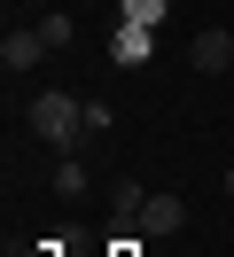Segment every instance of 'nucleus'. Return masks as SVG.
Segmentation results:
<instances>
[{
  "instance_id": "obj_5",
  "label": "nucleus",
  "mask_w": 234,
  "mask_h": 257,
  "mask_svg": "<svg viewBox=\"0 0 234 257\" xmlns=\"http://www.w3.org/2000/svg\"><path fill=\"white\" fill-rule=\"evenodd\" d=\"M187 63H195V70H226V63H234V32H195Z\"/></svg>"
},
{
  "instance_id": "obj_9",
  "label": "nucleus",
  "mask_w": 234,
  "mask_h": 257,
  "mask_svg": "<svg viewBox=\"0 0 234 257\" xmlns=\"http://www.w3.org/2000/svg\"><path fill=\"white\" fill-rule=\"evenodd\" d=\"M39 39H47V55H62V47L78 39V24H70V16H39Z\"/></svg>"
},
{
  "instance_id": "obj_8",
  "label": "nucleus",
  "mask_w": 234,
  "mask_h": 257,
  "mask_svg": "<svg viewBox=\"0 0 234 257\" xmlns=\"http://www.w3.org/2000/svg\"><path fill=\"white\" fill-rule=\"evenodd\" d=\"M164 8H172V0H117V16L125 24H148V32L164 24Z\"/></svg>"
},
{
  "instance_id": "obj_13",
  "label": "nucleus",
  "mask_w": 234,
  "mask_h": 257,
  "mask_svg": "<svg viewBox=\"0 0 234 257\" xmlns=\"http://www.w3.org/2000/svg\"><path fill=\"white\" fill-rule=\"evenodd\" d=\"M218 187H226V203H234V172H226V179H218Z\"/></svg>"
},
{
  "instance_id": "obj_11",
  "label": "nucleus",
  "mask_w": 234,
  "mask_h": 257,
  "mask_svg": "<svg viewBox=\"0 0 234 257\" xmlns=\"http://www.w3.org/2000/svg\"><path fill=\"white\" fill-rule=\"evenodd\" d=\"M102 257H148V249H140V241H133V234H117V241H109V249H102Z\"/></svg>"
},
{
  "instance_id": "obj_1",
  "label": "nucleus",
  "mask_w": 234,
  "mask_h": 257,
  "mask_svg": "<svg viewBox=\"0 0 234 257\" xmlns=\"http://www.w3.org/2000/svg\"><path fill=\"white\" fill-rule=\"evenodd\" d=\"M78 125H86V109H78V94H62V86H47L39 101H31V133L55 148H78Z\"/></svg>"
},
{
  "instance_id": "obj_2",
  "label": "nucleus",
  "mask_w": 234,
  "mask_h": 257,
  "mask_svg": "<svg viewBox=\"0 0 234 257\" xmlns=\"http://www.w3.org/2000/svg\"><path fill=\"white\" fill-rule=\"evenodd\" d=\"M148 55H156V32H148V24H125V16H117V32H109V63H117V70H140Z\"/></svg>"
},
{
  "instance_id": "obj_12",
  "label": "nucleus",
  "mask_w": 234,
  "mask_h": 257,
  "mask_svg": "<svg viewBox=\"0 0 234 257\" xmlns=\"http://www.w3.org/2000/svg\"><path fill=\"white\" fill-rule=\"evenodd\" d=\"M31 257H70V249H62V241H39V249H31Z\"/></svg>"
},
{
  "instance_id": "obj_4",
  "label": "nucleus",
  "mask_w": 234,
  "mask_h": 257,
  "mask_svg": "<svg viewBox=\"0 0 234 257\" xmlns=\"http://www.w3.org/2000/svg\"><path fill=\"white\" fill-rule=\"evenodd\" d=\"M39 55H47L39 24H31V32H8V39H0V70H8V78H16V70H39Z\"/></svg>"
},
{
  "instance_id": "obj_6",
  "label": "nucleus",
  "mask_w": 234,
  "mask_h": 257,
  "mask_svg": "<svg viewBox=\"0 0 234 257\" xmlns=\"http://www.w3.org/2000/svg\"><path fill=\"white\" fill-rule=\"evenodd\" d=\"M86 187H94V179H86V164H78V156H62V164H55V195H62V203H86Z\"/></svg>"
},
{
  "instance_id": "obj_3",
  "label": "nucleus",
  "mask_w": 234,
  "mask_h": 257,
  "mask_svg": "<svg viewBox=\"0 0 234 257\" xmlns=\"http://www.w3.org/2000/svg\"><path fill=\"white\" fill-rule=\"evenodd\" d=\"M180 226H187V203H180V195H148V203H140V234H148V241H172Z\"/></svg>"
},
{
  "instance_id": "obj_10",
  "label": "nucleus",
  "mask_w": 234,
  "mask_h": 257,
  "mask_svg": "<svg viewBox=\"0 0 234 257\" xmlns=\"http://www.w3.org/2000/svg\"><path fill=\"white\" fill-rule=\"evenodd\" d=\"M109 125H117V117H109V101H86V125H78V141H102Z\"/></svg>"
},
{
  "instance_id": "obj_7",
  "label": "nucleus",
  "mask_w": 234,
  "mask_h": 257,
  "mask_svg": "<svg viewBox=\"0 0 234 257\" xmlns=\"http://www.w3.org/2000/svg\"><path fill=\"white\" fill-rule=\"evenodd\" d=\"M140 203H148V187H140V179H125V187L109 195V210H117V226H140Z\"/></svg>"
}]
</instances>
